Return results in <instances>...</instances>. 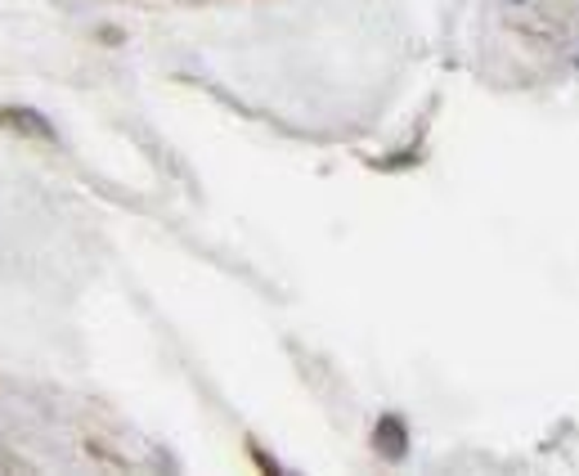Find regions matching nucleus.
<instances>
[{
  "label": "nucleus",
  "mask_w": 579,
  "mask_h": 476,
  "mask_svg": "<svg viewBox=\"0 0 579 476\" xmlns=\"http://www.w3.org/2000/svg\"><path fill=\"white\" fill-rule=\"evenodd\" d=\"M0 122H10V126L27 131V135H36V139H54L50 122H46V118H36L32 108H0Z\"/></svg>",
  "instance_id": "obj_1"
},
{
  "label": "nucleus",
  "mask_w": 579,
  "mask_h": 476,
  "mask_svg": "<svg viewBox=\"0 0 579 476\" xmlns=\"http://www.w3.org/2000/svg\"><path fill=\"white\" fill-rule=\"evenodd\" d=\"M378 450H382L386 459H401V454H405V423L382 418V423H378Z\"/></svg>",
  "instance_id": "obj_2"
}]
</instances>
